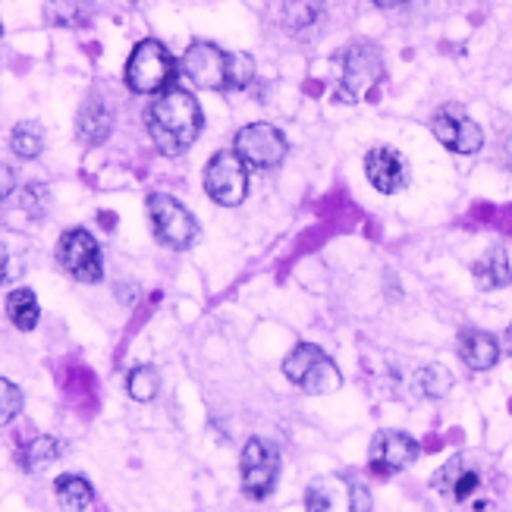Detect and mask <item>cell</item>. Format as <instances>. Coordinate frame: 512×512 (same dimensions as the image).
<instances>
[{
	"label": "cell",
	"mask_w": 512,
	"mask_h": 512,
	"mask_svg": "<svg viewBox=\"0 0 512 512\" xmlns=\"http://www.w3.org/2000/svg\"><path fill=\"white\" fill-rule=\"evenodd\" d=\"M22 412V390L7 381V377H0V428L10 425V421Z\"/></svg>",
	"instance_id": "obj_27"
},
{
	"label": "cell",
	"mask_w": 512,
	"mask_h": 512,
	"mask_svg": "<svg viewBox=\"0 0 512 512\" xmlns=\"http://www.w3.org/2000/svg\"><path fill=\"white\" fill-rule=\"evenodd\" d=\"M503 161H506V167L512 170V132L506 136V145H503Z\"/></svg>",
	"instance_id": "obj_32"
},
{
	"label": "cell",
	"mask_w": 512,
	"mask_h": 512,
	"mask_svg": "<svg viewBox=\"0 0 512 512\" xmlns=\"http://www.w3.org/2000/svg\"><path fill=\"white\" fill-rule=\"evenodd\" d=\"M421 447L418 440H412L403 431H377L371 440V450H368V469L377 478H390L396 472L409 469V465L418 459Z\"/></svg>",
	"instance_id": "obj_13"
},
{
	"label": "cell",
	"mask_w": 512,
	"mask_h": 512,
	"mask_svg": "<svg viewBox=\"0 0 512 512\" xmlns=\"http://www.w3.org/2000/svg\"><path fill=\"white\" fill-rule=\"evenodd\" d=\"M233 151L239 154L246 167H255V170H274L286 161L289 154V142L286 136L271 126V123H249L236 132L233 139Z\"/></svg>",
	"instance_id": "obj_11"
},
{
	"label": "cell",
	"mask_w": 512,
	"mask_h": 512,
	"mask_svg": "<svg viewBox=\"0 0 512 512\" xmlns=\"http://www.w3.org/2000/svg\"><path fill=\"white\" fill-rule=\"evenodd\" d=\"M280 475V453L271 440L252 437L242 447V462H239V484L242 494L249 500H267L277 487Z\"/></svg>",
	"instance_id": "obj_8"
},
{
	"label": "cell",
	"mask_w": 512,
	"mask_h": 512,
	"mask_svg": "<svg viewBox=\"0 0 512 512\" xmlns=\"http://www.w3.org/2000/svg\"><path fill=\"white\" fill-rule=\"evenodd\" d=\"M114 132V107H110L98 92H92L76 114V139L85 148H98L110 139Z\"/></svg>",
	"instance_id": "obj_15"
},
{
	"label": "cell",
	"mask_w": 512,
	"mask_h": 512,
	"mask_svg": "<svg viewBox=\"0 0 512 512\" xmlns=\"http://www.w3.org/2000/svg\"><path fill=\"white\" fill-rule=\"evenodd\" d=\"M148 217H151V230L158 236V242H164L167 249L186 252L195 246L198 239V220L192 217V211L176 202L167 192H151L148 195Z\"/></svg>",
	"instance_id": "obj_5"
},
{
	"label": "cell",
	"mask_w": 512,
	"mask_h": 512,
	"mask_svg": "<svg viewBox=\"0 0 512 512\" xmlns=\"http://www.w3.org/2000/svg\"><path fill=\"white\" fill-rule=\"evenodd\" d=\"M176 73H180V66L167 51V44H161L158 38H142L126 60L123 79L129 92L136 95H161L173 85Z\"/></svg>",
	"instance_id": "obj_3"
},
{
	"label": "cell",
	"mask_w": 512,
	"mask_h": 512,
	"mask_svg": "<svg viewBox=\"0 0 512 512\" xmlns=\"http://www.w3.org/2000/svg\"><path fill=\"white\" fill-rule=\"evenodd\" d=\"M63 453V443L51 434H38L32 437L29 443H22L19 453H16V462H19V469L22 472H29V475H38L44 472L48 465H54Z\"/></svg>",
	"instance_id": "obj_19"
},
{
	"label": "cell",
	"mask_w": 512,
	"mask_h": 512,
	"mask_svg": "<svg viewBox=\"0 0 512 512\" xmlns=\"http://www.w3.org/2000/svg\"><path fill=\"white\" fill-rule=\"evenodd\" d=\"M283 374L289 384L299 387L308 396H324V393H333L343 387V371L315 343L293 346V352L283 359Z\"/></svg>",
	"instance_id": "obj_4"
},
{
	"label": "cell",
	"mask_w": 512,
	"mask_h": 512,
	"mask_svg": "<svg viewBox=\"0 0 512 512\" xmlns=\"http://www.w3.org/2000/svg\"><path fill=\"white\" fill-rule=\"evenodd\" d=\"M205 126L202 107L189 88L170 85L167 92L154 95V101L145 110V129L161 154L167 158H180L183 151L192 148L198 132Z\"/></svg>",
	"instance_id": "obj_1"
},
{
	"label": "cell",
	"mask_w": 512,
	"mask_h": 512,
	"mask_svg": "<svg viewBox=\"0 0 512 512\" xmlns=\"http://www.w3.org/2000/svg\"><path fill=\"white\" fill-rule=\"evenodd\" d=\"M437 494L450 497L453 503H469L481 491V472L469 456H453L443 469L431 478Z\"/></svg>",
	"instance_id": "obj_14"
},
{
	"label": "cell",
	"mask_w": 512,
	"mask_h": 512,
	"mask_svg": "<svg viewBox=\"0 0 512 512\" xmlns=\"http://www.w3.org/2000/svg\"><path fill=\"white\" fill-rule=\"evenodd\" d=\"M19 202H22V208H26L32 217H41L44 205H48V192H44V186H38V183H29L26 189H22Z\"/></svg>",
	"instance_id": "obj_28"
},
{
	"label": "cell",
	"mask_w": 512,
	"mask_h": 512,
	"mask_svg": "<svg viewBox=\"0 0 512 512\" xmlns=\"http://www.w3.org/2000/svg\"><path fill=\"white\" fill-rule=\"evenodd\" d=\"M431 132L440 145H447L456 154H478L484 145L481 126L459 104H443L431 120Z\"/></svg>",
	"instance_id": "obj_12"
},
{
	"label": "cell",
	"mask_w": 512,
	"mask_h": 512,
	"mask_svg": "<svg viewBox=\"0 0 512 512\" xmlns=\"http://www.w3.org/2000/svg\"><path fill=\"white\" fill-rule=\"evenodd\" d=\"M412 390L421 399H443L453 390V374L443 365H428L412 377Z\"/></svg>",
	"instance_id": "obj_25"
},
{
	"label": "cell",
	"mask_w": 512,
	"mask_h": 512,
	"mask_svg": "<svg viewBox=\"0 0 512 512\" xmlns=\"http://www.w3.org/2000/svg\"><path fill=\"white\" fill-rule=\"evenodd\" d=\"M374 7H381V10H396V7H403L406 0H371Z\"/></svg>",
	"instance_id": "obj_31"
},
{
	"label": "cell",
	"mask_w": 512,
	"mask_h": 512,
	"mask_svg": "<svg viewBox=\"0 0 512 512\" xmlns=\"http://www.w3.org/2000/svg\"><path fill=\"white\" fill-rule=\"evenodd\" d=\"M16 192V170L10 164H0V205Z\"/></svg>",
	"instance_id": "obj_29"
},
{
	"label": "cell",
	"mask_w": 512,
	"mask_h": 512,
	"mask_svg": "<svg viewBox=\"0 0 512 512\" xmlns=\"http://www.w3.org/2000/svg\"><path fill=\"white\" fill-rule=\"evenodd\" d=\"M305 512H371V494L343 475H321L308 484Z\"/></svg>",
	"instance_id": "obj_9"
},
{
	"label": "cell",
	"mask_w": 512,
	"mask_h": 512,
	"mask_svg": "<svg viewBox=\"0 0 512 512\" xmlns=\"http://www.w3.org/2000/svg\"><path fill=\"white\" fill-rule=\"evenodd\" d=\"M92 16V0H48V7H44V22L54 29H85Z\"/></svg>",
	"instance_id": "obj_20"
},
{
	"label": "cell",
	"mask_w": 512,
	"mask_h": 512,
	"mask_svg": "<svg viewBox=\"0 0 512 512\" xmlns=\"http://www.w3.org/2000/svg\"><path fill=\"white\" fill-rule=\"evenodd\" d=\"M503 352H506V355H512V324H509L506 337H503Z\"/></svg>",
	"instance_id": "obj_33"
},
{
	"label": "cell",
	"mask_w": 512,
	"mask_h": 512,
	"mask_svg": "<svg viewBox=\"0 0 512 512\" xmlns=\"http://www.w3.org/2000/svg\"><path fill=\"white\" fill-rule=\"evenodd\" d=\"M54 494L63 512H85L95 500L92 484H88L82 475H60L54 481Z\"/></svg>",
	"instance_id": "obj_21"
},
{
	"label": "cell",
	"mask_w": 512,
	"mask_h": 512,
	"mask_svg": "<svg viewBox=\"0 0 512 512\" xmlns=\"http://www.w3.org/2000/svg\"><path fill=\"white\" fill-rule=\"evenodd\" d=\"M478 289H503L512 283V249L509 246H494L487 249L484 258L475 261L472 267Z\"/></svg>",
	"instance_id": "obj_18"
},
{
	"label": "cell",
	"mask_w": 512,
	"mask_h": 512,
	"mask_svg": "<svg viewBox=\"0 0 512 512\" xmlns=\"http://www.w3.org/2000/svg\"><path fill=\"white\" fill-rule=\"evenodd\" d=\"M7 274H10V255H7L4 246H0V283L7 280Z\"/></svg>",
	"instance_id": "obj_30"
},
{
	"label": "cell",
	"mask_w": 512,
	"mask_h": 512,
	"mask_svg": "<svg viewBox=\"0 0 512 512\" xmlns=\"http://www.w3.org/2000/svg\"><path fill=\"white\" fill-rule=\"evenodd\" d=\"M132 4H136V0H132Z\"/></svg>",
	"instance_id": "obj_34"
},
{
	"label": "cell",
	"mask_w": 512,
	"mask_h": 512,
	"mask_svg": "<svg viewBox=\"0 0 512 512\" xmlns=\"http://www.w3.org/2000/svg\"><path fill=\"white\" fill-rule=\"evenodd\" d=\"M57 264L70 274L76 283H101L104 277V261H101V246L98 239L85 227L66 230L57 242Z\"/></svg>",
	"instance_id": "obj_10"
},
{
	"label": "cell",
	"mask_w": 512,
	"mask_h": 512,
	"mask_svg": "<svg viewBox=\"0 0 512 512\" xmlns=\"http://www.w3.org/2000/svg\"><path fill=\"white\" fill-rule=\"evenodd\" d=\"M365 176L377 192L393 195L406 186L409 170H406V161L399 158V151L381 145V148H371L365 154Z\"/></svg>",
	"instance_id": "obj_16"
},
{
	"label": "cell",
	"mask_w": 512,
	"mask_h": 512,
	"mask_svg": "<svg viewBox=\"0 0 512 512\" xmlns=\"http://www.w3.org/2000/svg\"><path fill=\"white\" fill-rule=\"evenodd\" d=\"M7 318L13 327L19 330H35L38 327V318H41V308H38V299L29 286H19L7 296Z\"/></svg>",
	"instance_id": "obj_22"
},
{
	"label": "cell",
	"mask_w": 512,
	"mask_h": 512,
	"mask_svg": "<svg viewBox=\"0 0 512 512\" xmlns=\"http://www.w3.org/2000/svg\"><path fill=\"white\" fill-rule=\"evenodd\" d=\"M459 359L469 365L472 371H491L500 362V343L484 330H469L465 327L456 340Z\"/></svg>",
	"instance_id": "obj_17"
},
{
	"label": "cell",
	"mask_w": 512,
	"mask_h": 512,
	"mask_svg": "<svg viewBox=\"0 0 512 512\" xmlns=\"http://www.w3.org/2000/svg\"><path fill=\"white\" fill-rule=\"evenodd\" d=\"M126 393L136 403H151L161 393V371L154 365H136L126 374Z\"/></svg>",
	"instance_id": "obj_26"
},
{
	"label": "cell",
	"mask_w": 512,
	"mask_h": 512,
	"mask_svg": "<svg viewBox=\"0 0 512 512\" xmlns=\"http://www.w3.org/2000/svg\"><path fill=\"white\" fill-rule=\"evenodd\" d=\"M340 66H343V76H340L337 101H346V104L362 101L371 88L384 79V54L377 44H368V41L346 48L340 54Z\"/></svg>",
	"instance_id": "obj_6"
},
{
	"label": "cell",
	"mask_w": 512,
	"mask_h": 512,
	"mask_svg": "<svg viewBox=\"0 0 512 512\" xmlns=\"http://www.w3.org/2000/svg\"><path fill=\"white\" fill-rule=\"evenodd\" d=\"M180 73L202 92H242L255 82L252 54H227L214 41H192L180 57Z\"/></svg>",
	"instance_id": "obj_2"
},
{
	"label": "cell",
	"mask_w": 512,
	"mask_h": 512,
	"mask_svg": "<svg viewBox=\"0 0 512 512\" xmlns=\"http://www.w3.org/2000/svg\"><path fill=\"white\" fill-rule=\"evenodd\" d=\"M324 13V0H283V29L289 35L308 32Z\"/></svg>",
	"instance_id": "obj_23"
},
{
	"label": "cell",
	"mask_w": 512,
	"mask_h": 512,
	"mask_svg": "<svg viewBox=\"0 0 512 512\" xmlns=\"http://www.w3.org/2000/svg\"><path fill=\"white\" fill-rule=\"evenodd\" d=\"M205 192L220 208H239L249 195V167L236 151H217L205 164Z\"/></svg>",
	"instance_id": "obj_7"
},
{
	"label": "cell",
	"mask_w": 512,
	"mask_h": 512,
	"mask_svg": "<svg viewBox=\"0 0 512 512\" xmlns=\"http://www.w3.org/2000/svg\"><path fill=\"white\" fill-rule=\"evenodd\" d=\"M10 151L22 161H35L44 151V126L35 120H22L10 132Z\"/></svg>",
	"instance_id": "obj_24"
}]
</instances>
